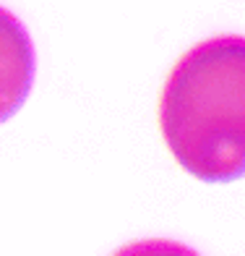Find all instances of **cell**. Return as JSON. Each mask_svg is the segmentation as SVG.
Listing matches in <instances>:
<instances>
[{
    "label": "cell",
    "mask_w": 245,
    "mask_h": 256,
    "mask_svg": "<svg viewBox=\"0 0 245 256\" xmlns=\"http://www.w3.org/2000/svg\"><path fill=\"white\" fill-rule=\"evenodd\" d=\"M159 126L175 160L206 183L245 176V37L188 50L162 92Z\"/></svg>",
    "instance_id": "cell-1"
},
{
    "label": "cell",
    "mask_w": 245,
    "mask_h": 256,
    "mask_svg": "<svg viewBox=\"0 0 245 256\" xmlns=\"http://www.w3.org/2000/svg\"><path fill=\"white\" fill-rule=\"evenodd\" d=\"M34 78V48L26 29L10 10L0 8V123L26 102Z\"/></svg>",
    "instance_id": "cell-2"
}]
</instances>
